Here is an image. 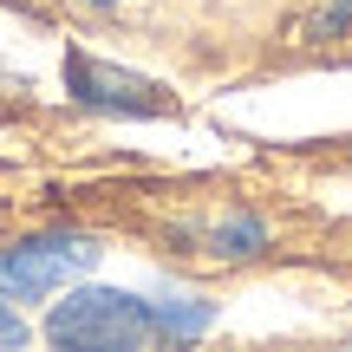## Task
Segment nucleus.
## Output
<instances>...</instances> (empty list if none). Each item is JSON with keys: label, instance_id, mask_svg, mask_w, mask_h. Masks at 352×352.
Here are the masks:
<instances>
[{"label": "nucleus", "instance_id": "1", "mask_svg": "<svg viewBox=\"0 0 352 352\" xmlns=\"http://www.w3.org/2000/svg\"><path fill=\"white\" fill-rule=\"evenodd\" d=\"M46 340H59V346H157L170 333L157 320V307L124 287H72L46 314Z\"/></svg>", "mask_w": 352, "mask_h": 352}, {"label": "nucleus", "instance_id": "2", "mask_svg": "<svg viewBox=\"0 0 352 352\" xmlns=\"http://www.w3.org/2000/svg\"><path fill=\"white\" fill-rule=\"evenodd\" d=\"M91 261H98V241H85V235H26L13 248H0V294L39 300L59 280L85 274Z\"/></svg>", "mask_w": 352, "mask_h": 352}, {"label": "nucleus", "instance_id": "3", "mask_svg": "<svg viewBox=\"0 0 352 352\" xmlns=\"http://www.w3.org/2000/svg\"><path fill=\"white\" fill-rule=\"evenodd\" d=\"M65 85L85 104H98V111H124V118H164L170 111V91L157 85V78L118 72V65H104V59H85V52L65 59Z\"/></svg>", "mask_w": 352, "mask_h": 352}, {"label": "nucleus", "instance_id": "4", "mask_svg": "<svg viewBox=\"0 0 352 352\" xmlns=\"http://www.w3.org/2000/svg\"><path fill=\"white\" fill-rule=\"evenodd\" d=\"M151 307H157V320H164L170 340H189V333H202V327L215 320L202 300H183V294H164V300H151Z\"/></svg>", "mask_w": 352, "mask_h": 352}, {"label": "nucleus", "instance_id": "5", "mask_svg": "<svg viewBox=\"0 0 352 352\" xmlns=\"http://www.w3.org/2000/svg\"><path fill=\"white\" fill-rule=\"evenodd\" d=\"M261 248H267V228L254 222V215H235V222L215 228V254H235L241 261V254H261Z\"/></svg>", "mask_w": 352, "mask_h": 352}, {"label": "nucleus", "instance_id": "6", "mask_svg": "<svg viewBox=\"0 0 352 352\" xmlns=\"http://www.w3.org/2000/svg\"><path fill=\"white\" fill-rule=\"evenodd\" d=\"M346 26H352V0H340V7H327V13H320L314 26H307V33H314V39H340Z\"/></svg>", "mask_w": 352, "mask_h": 352}, {"label": "nucleus", "instance_id": "7", "mask_svg": "<svg viewBox=\"0 0 352 352\" xmlns=\"http://www.w3.org/2000/svg\"><path fill=\"white\" fill-rule=\"evenodd\" d=\"M0 346H26V327H20V314L7 300H0Z\"/></svg>", "mask_w": 352, "mask_h": 352}]
</instances>
